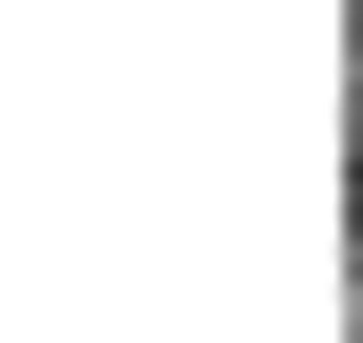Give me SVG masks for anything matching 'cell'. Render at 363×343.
<instances>
[{"label": "cell", "mask_w": 363, "mask_h": 343, "mask_svg": "<svg viewBox=\"0 0 363 343\" xmlns=\"http://www.w3.org/2000/svg\"><path fill=\"white\" fill-rule=\"evenodd\" d=\"M343 303H363V242H343Z\"/></svg>", "instance_id": "1"}]
</instances>
